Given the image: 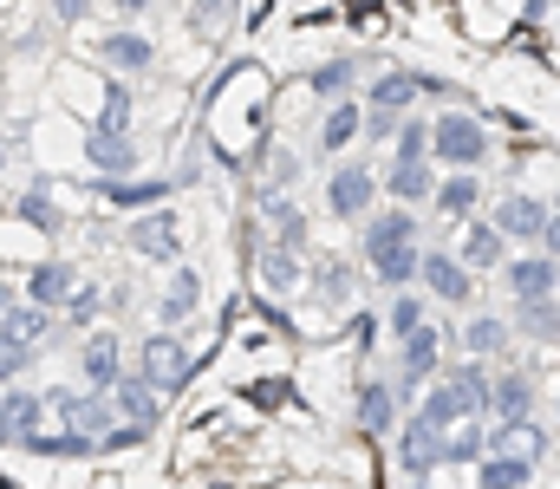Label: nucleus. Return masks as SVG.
Wrapping results in <instances>:
<instances>
[{
  "instance_id": "nucleus-35",
  "label": "nucleus",
  "mask_w": 560,
  "mask_h": 489,
  "mask_svg": "<svg viewBox=\"0 0 560 489\" xmlns=\"http://www.w3.org/2000/svg\"><path fill=\"white\" fill-rule=\"evenodd\" d=\"M476 489H535V464L528 457H509V451H489L476 464Z\"/></svg>"
},
{
  "instance_id": "nucleus-33",
  "label": "nucleus",
  "mask_w": 560,
  "mask_h": 489,
  "mask_svg": "<svg viewBox=\"0 0 560 489\" xmlns=\"http://www.w3.org/2000/svg\"><path fill=\"white\" fill-rule=\"evenodd\" d=\"M52 405H46V392H7L0 398V438L7 444H20L26 431H39V418H46Z\"/></svg>"
},
{
  "instance_id": "nucleus-18",
  "label": "nucleus",
  "mask_w": 560,
  "mask_h": 489,
  "mask_svg": "<svg viewBox=\"0 0 560 489\" xmlns=\"http://www.w3.org/2000/svg\"><path fill=\"white\" fill-rule=\"evenodd\" d=\"M398 405H405V398H398V385L365 379V385H359L352 418H359V431H365V438H398V424H405V418H398Z\"/></svg>"
},
{
  "instance_id": "nucleus-25",
  "label": "nucleus",
  "mask_w": 560,
  "mask_h": 489,
  "mask_svg": "<svg viewBox=\"0 0 560 489\" xmlns=\"http://www.w3.org/2000/svg\"><path fill=\"white\" fill-rule=\"evenodd\" d=\"M156 385L143 379V372H118V385H112V411L125 418V424H143V431H156Z\"/></svg>"
},
{
  "instance_id": "nucleus-23",
  "label": "nucleus",
  "mask_w": 560,
  "mask_h": 489,
  "mask_svg": "<svg viewBox=\"0 0 560 489\" xmlns=\"http://www.w3.org/2000/svg\"><path fill=\"white\" fill-rule=\"evenodd\" d=\"M423 92H418V72H405V66H385V72H372V85H365V112H411Z\"/></svg>"
},
{
  "instance_id": "nucleus-41",
  "label": "nucleus",
  "mask_w": 560,
  "mask_h": 489,
  "mask_svg": "<svg viewBox=\"0 0 560 489\" xmlns=\"http://www.w3.org/2000/svg\"><path fill=\"white\" fill-rule=\"evenodd\" d=\"M112 307H105V288H72V301L59 307V321L66 326H79V333H92V326L105 321Z\"/></svg>"
},
{
  "instance_id": "nucleus-9",
  "label": "nucleus",
  "mask_w": 560,
  "mask_h": 489,
  "mask_svg": "<svg viewBox=\"0 0 560 489\" xmlns=\"http://www.w3.org/2000/svg\"><path fill=\"white\" fill-rule=\"evenodd\" d=\"M392 464H398V477H411V484L423 489V477L443 464V431L436 424H423L418 411L398 424V451H392Z\"/></svg>"
},
{
  "instance_id": "nucleus-15",
  "label": "nucleus",
  "mask_w": 560,
  "mask_h": 489,
  "mask_svg": "<svg viewBox=\"0 0 560 489\" xmlns=\"http://www.w3.org/2000/svg\"><path fill=\"white\" fill-rule=\"evenodd\" d=\"M436 163L430 158H392V170L378 176V189H385V202H411V209H423L430 196H436Z\"/></svg>"
},
{
  "instance_id": "nucleus-51",
  "label": "nucleus",
  "mask_w": 560,
  "mask_h": 489,
  "mask_svg": "<svg viewBox=\"0 0 560 489\" xmlns=\"http://www.w3.org/2000/svg\"><path fill=\"white\" fill-rule=\"evenodd\" d=\"M293 176H300V163H293V158H287V151H280V158H275V183H280V189H287Z\"/></svg>"
},
{
  "instance_id": "nucleus-43",
  "label": "nucleus",
  "mask_w": 560,
  "mask_h": 489,
  "mask_svg": "<svg viewBox=\"0 0 560 489\" xmlns=\"http://www.w3.org/2000/svg\"><path fill=\"white\" fill-rule=\"evenodd\" d=\"M398 158H430V118H418V112L398 118Z\"/></svg>"
},
{
  "instance_id": "nucleus-5",
  "label": "nucleus",
  "mask_w": 560,
  "mask_h": 489,
  "mask_svg": "<svg viewBox=\"0 0 560 489\" xmlns=\"http://www.w3.org/2000/svg\"><path fill=\"white\" fill-rule=\"evenodd\" d=\"M443 346H450V339H443L436 321H423L418 333L398 339V398H405V392H423V385L443 372Z\"/></svg>"
},
{
  "instance_id": "nucleus-26",
  "label": "nucleus",
  "mask_w": 560,
  "mask_h": 489,
  "mask_svg": "<svg viewBox=\"0 0 560 489\" xmlns=\"http://www.w3.org/2000/svg\"><path fill=\"white\" fill-rule=\"evenodd\" d=\"M515 339H528V346H560V294H541V301H515Z\"/></svg>"
},
{
  "instance_id": "nucleus-31",
  "label": "nucleus",
  "mask_w": 560,
  "mask_h": 489,
  "mask_svg": "<svg viewBox=\"0 0 560 489\" xmlns=\"http://www.w3.org/2000/svg\"><path fill=\"white\" fill-rule=\"evenodd\" d=\"M443 379H450V385L463 392V405H469L476 418L489 411V385H495V372H489V359H476V352H463L456 365H443Z\"/></svg>"
},
{
  "instance_id": "nucleus-34",
  "label": "nucleus",
  "mask_w": 560,
  "mask_h": 489,
  "mask_svg": "<svg viewBox=\"0 0 560 489\" xmlns=\"http://www.w3.org/2000/svg\"><path fill=\"white\" fill-rule=\"evenodd\" d=\"M261 281H268V294H293L300 281H306V261H300V248H287V242H261Z\"/></svg>"
},
{
  "instance_id": "nucleus-6",
  "label": "nucleus",
  "mask_w": 560,
  "mask_h": 489,
  "mask_svg": "<svg viewBox=\"0 0 560 489\" xmlns=\"http://www.w3.org/2000/svg\"><path fill=\"white\" fill-rule=\"evenodd\" d=\"M418 288L436 301V307H469V301H476V275L456 261V248H423Z\"/></svg>"
},
{
  "instance_id": "nucleus-40",
  "label": "nucleus",
  "mask_w": 560,
  "mask_h": 489,
  "mask_svg": "<svg viewBox=\"0 0 560 489\" xmlns=\"http://www.w3.org/2000/svg\"><path fill=\"white\" fill-rule=\"evenodd\" d=\"M423 321H430V294H418V288H398V294L385 301V333H392V339L418 333Z\"/></svg>"
},
{
  "instance_id": "nucleus-49",
  "label": "nucleus",
  "mask_w": 560,
  "mask_h": 489,
  "mask_svg": "<svg viewBox=\"0 0 560 489\" xmlns=\"http://www.w3.org/2000/svg\"><path fill=\"white\" fill-rule=\"evenodd\" d=\"M535 248H541V255H555V261H560V209L548 216V229H541V242H535Z\"/></svg>"
},
{
  "instance_id": "nucleus-28",
  "label": "nucleus",
  "mask_w": 560,
  "mask_h": 489,
  "mask_svg": "<svg viewBox=\"0 0 560 489\" xmlns=\"http://www.w3.org/2000/svg\"><path fill=\"white\" fill-rule=\"evenodd\" d=\"M359 72H365V66H359L352 53H332V59H319V66L306 72V92L326 98V105H332V98H359Z\"/></svg>"
},
{
  "instance_id": "nucleus-12",
  "label": "nucleus",
  "mask_w": 560,
  "mask_h": 489,
  "mask_svg": "<svg viewBox=\"0 0 560 489\" xmlns=\"http://www.w3.org/2000/svg\"><path fill=\"white\" fill-rule=\"evenodd\" d=\"M535 372L528 365H509V372H495V385H489V424H522V418H535Z\"/></svg>"
},
{
  "instance_id": "nucleus-53",
  "label": "nucleus",
  "mask_w": 560,
  "mask_h": 489,
  "mask_svg": "<svg viewBox=\"0 0 560 489\" xmlns=\"http://www.w3.org/2000/svg\"><path fill=\"white\" fill-rule=\"evenodd\" d=\"M13 301H20V288H7V281H0V314H7Z\"/></svg>"
},
{
  "instance_id": "nucleus-55",
  "label": "nucleus",
  "mask_w": 560,
  "mask_h": 489,
  "mask_svg": "<svg viewBox=\"0 0 560 489\" xmlns=\"http://www.w3.org/2000/svg\"><path fill=\"white\" fill-rule=\"evenodd\" d=\"M555 424H560V392H555Z\"/></svg>"
},
{
  "instance_id": "nucleus-4",
  "label": "nucleus",
  "mask_w": 560,
  "mask_h": 489,
  "mask_svg": "<svg viewBox=\"0 0 560 489\" xmlns=\"http://www.w3.org/2000/svg\"><path fill=\"white\" fill-rule=\"evenodd\" d=\"M189 365H196V359H189V346H183L176 326H156V333L138 346V372L156 385V392H183V385H189Z\"/></svg>"
},
{
  "instance_id": "nucleus-29",
  "label": "nucleus",
  "mask_w": 560,
  "mask_h": 489,
  "mask_svg": "<svg viewBox=\"0 0 560 489\" xmlns=\"http://www.w3.org/2000/svg\"><path fill=\"white\" fill-rule=\"evenodd\" d=\"M456 346L476 352V359H502L515 346V326H509V314H469L463 333H456Z\"/></svg>"
},
{
  "instance_id": "nucleus-54",
  "label": "nucleus",
  "mask_w": 560,
  "mask_h": 489,
  "mask_svg": "<svg viewBox=\"0 0 560 489\" xmlns=\"http://www.w3.org/2000/svg\"><path fill=\"white\" fill-rule=\"evenodd\" d=\"M7 163H13V138H0V176H7Z\"/></svg>"
},
{
  "instance_id": "nucleus-20",
  "label": "nucleus",
  "mask_w": 560,
  "mask_h": 489,
  "mask_svg": "<svg viewBox=\"0 0 560 489\" xmlns=\"http://www.w3.org/2000/svg\"><path fill=\"white\" fill-rule=\"evenodd\" d=\"M365 138V98H332L319 118V158H339Z\"/></svg>"
},
{
  "instance_id": "nucleus-56",
  "label": "nucleus",
  "mask_w": 560,
  "mask_h": 489,
  "mask_svg": "<svg viewBox=\"0 0 560 489\" xmlns=\"http://www.w3.org/2000/svg\"><path fill=\"white\" fill-rule=\"evenodd\" d=\"M555 209H560V196H555Z\"/></svg>"
},
{
  "instance_id": "nucleus-57",
  "label": "nucleus",
  "mask_w": 560,
  "mask_h": 489,
  "mask_svg": "<svg viewBox=\"0 0 560 489\" xmlns=\"http://www.w3.org/2000/svg\"><path fill=\"white\" fill-rule=\"evenodd\" d=\"M0 7H7V0H0Z\"/></svg>"
},
{
  "instance_id": "nucleus-8",
  "label": "nucleus",
  "mask_w": 560,
  "mask_h": 489,
  "mask_svg": "<svg viewBox=\"0 0 560 489\" xmlns=\"http://www.w3.org/2000/svg\"><path fill=\"white\" fill-rule=\"evenodd\" d=\"M92 53H98V66L118 72V79H143V72L156 66V39H150V33H131V20H118V33H98Z\"/></svg>"
},
{
  "instance_id": "nucleus-52",
  "label": "nucleus",
  "mask_w": 560,
  "mask_h": 489,
  "mask_svg": "<svg viewBox=\"0 0 560 489\" xmlns=\"http://www.w3.org/2000/svg\"><path fill=\"white\" fill-rule=\"evenodd\" d=\"M548 7H555V0H522V13H528V20H548Z\"/></svg>"
},
{
  "instance_id": "nucleus-17",
  "label": "nucleus",
  "mask_w": 560,
  "mask_h": 489,
  "mask_svg": "<svg viewBox=\"0 0 560 489\" xmlns=\"http://www.w3.org/2000/svg\"><path fill=\"white\" fill-rule=\"evenodd\" d=\"M79 372H85V385H92V392H112V385H118V372H125V339H118V333H105V326H92V333H85V346H79Z\"/></svg>"
},
{
  "instance_id": "nucleus-38",
  "label": "nucleus",
  "mask_w": 560,
  "mask_h": 489,
  "mask_svg": "<svg viewBox=\"0 0 560 489\" xmlns=\"http://www.w3.org/2000/svg\"><path fill=\"white\" fill-rule=\"evenodd\" d=\"M0 326H7V333H13V339H26V346H39V339H46V333H52V326H59V314H52V307H39V301H26V294H20V301H13V307H7V314H0Z\"/></svg>"
},
{
  "instance_id": "nucleus-14",
  "label": "nucleus",
  "mask_w": 560,
  "mask_h": 489,
  "mask_svg": "<svg viewBox=\"0 0 560 489\" xmlns=\"http://www.w3.org/2000/svg\"><path fill=\"white\" fill-rule=\"evenodd\" d=\"M392 242H423V216L411 202H385V209H372V216L359 222V255L392 248Z\"/></svg>"
},
{
  "instance_id": "nucleus-42",
  "label": "nucleus",
  "mask_w": 560,
  "mask_h": 489,
  "mask_svg": "<svg viewBox=\"0 0 560 489\" xmlns=\"http://www.w3.org/2000/svg\"><path fill=\"white\" fill-rule=\"evenodd\" d=\"M131 112H138V105H131V85L112 79V85H105V105H98V131H131Z\"/></svg>"
},
{
  "instance_id": "nucleus-39",
  "label": "nucleus",
  "mask_w": 560,
  "mask_h": 489,
  "mask_svg": "<svg viewBox=\"0 0 560 489\" xmlns=\"http://www.w3.org/2000/svg\"><path fill=\"white\" fill-rule=\"evenodd\" d=\"M306 281H313V301H319V307H326V314H339V307H346V301H352V288H359V281H352V268H346V261H319V268H313V275H306Z\"/></svg>"
},
{
  "instance_id": "nucleus-50",
  "label": "nucleus",
  "mask_w": 560,
  "mask_h": 489,
  "mask_svg": "<svg viewBox=\"0 0 560 489\" xmlns=\"http://www.w3.org/2000/svg\"><path fill=\"white\" fill-rule=\"evenodd\" d=\"M150 7H156V0H112V13H118V20H143Z\"/></svg>"
},
{
  "instance_id": "nucleus-21",
  "label": "nucleus",
  "mask_w": 560,
  "mask_h": 489,
  "mask_svg": "<svg viewBox=\"0 0 560 489\" xmlns=\"http://www.w3.org/2000/svg\"><path fill=\"white\" fill-rule=\"evenodd\" d=\"M72 288H79V275H72V261H59V255L33 261V268H26V281H20V294H26V301H39V307H52V314L72 301Z\"/></svg>"
},
{
  "instance_id": "nucleus-19",
  "label": "nucleus",
  "mask_w": 560,
  "mask_h": 489,
  "mask_svg": "<svg viewBox=\"0 0 560 489\" xmlns=\"http://www.w3.org/2000/svg\"><path fill=\"white\" fill-rule=\"evenodd\" d=\"M359 261L372 268V281H378L385 294H398V288H418L423 242H392V248H372V255H359Z\"/></svg>"
},
{
  "instance_id": "nucleus-45",
  "label": "nucleus",
  "mask_w": 560,
  "mask_h": 489,
  "mask_svg": "<svg viewBox=\"0 0 560 489\" xmlns=\"http://www.w3.org/2000/svg\"><path fill=\"white\" fill-rule=\"evenodd\" d=\"M143 438H150V431H143V424H125V418H118V424H112V431H105V438H98V451H138Z\"/></svg>"
},
{
  "instance_id": "nucleus-48",
  "label": "nucleus",
  "mask_w": 560,
  "mask_h": 489,
  "mask_svg": "<svg viewBox=\"0 0 560 489\" xmlns=\"http://www.w3.org/2000/svg\"><path fill=\"white\" fill-rule=\"evenodd\" d=\"M242 0H196V26H222Z\"/></svg>"
},
{
  "instance_id": "nucleus-32",
  "label": "nucleus",
  "mask_w": 560,
  "mask_h": 489,
  "mask_svg": "<svg viewBox=\"0 0 560 489\" xmlns=\"http://www.w3.org/2000/svg\"><path fill=\"white\" fill-rule=\"evenodd\" d=\"M489 451H509V457H528V464L541 470V457H548V431H541L535 418H522V424H489Z\"/></svg>"
},
{
  "instance_id": "nucleus-7",
  "label": "nucleus",
  "mask_w": 560,
  "mask_h": 489,
  "mask_svg": "<svg viewBox=\"0 0 560 489\" xmlns=\"http://www.w3.org/2000/svg\"><path fill=\"white\" fill-rule=\"evenodd\" d=\"M548 216H555V202H541V196H528V189H502V196H495V209H489V222H495L509 242H522V248H535V242H541Z\"/></svg>"
},
{
  "instance_id": "nucleus-30",
  "label": "nucleus",
  "mask_w": 560,
  "mask_h": 489,
  "mask_svg": "<svg viewBox=\"0 0 560 489\" xmlns=\"http://www.w3.org/2000/svg\"><path fill=\"white\" fill-rule=\"evenodd\" d=\"M418 418H423V424H436V431H450V424H463V418H476V411H469V405H463V392L436 372V379L423 385V398H418Z\"/></svg>"
},
{
  "instance_id": "nucleus-11",
  "label": "nucleus",
  "mask_w": 560,
  "mask_h": 489,
  "mask_svg": "<svg viewBox=\"0 0 560 489\" xmlns=\"http://www.w3.org/2000/svg\"><path fill=\"white\" fill-rule=\"evenodd\" d=\"M502 288H509V301H541V294H560V261H555V255H541V248H522V255H509V261H502Z\"/></svg>"
},
{
  "instance_id": "nucleus-10",
  "label": "nucleus",
  "mask_w": 560,
  "mask_h": 489,
  "mask_svg": "<svg viewBox=\"0 0 560 489\" xmlns=\"http://www.w3.org/2000/svg\"><path fill=\"white\" fill-rule=\"evenodd\" d=\"M509 255H515V242H509V235H502V229H495L489 216H469V222H463L456 261H463V268H469L476 281H482V275H502V261H509Z\"/></svg>"
},
{
  "instance_id": "nucleus-36",
  "label": "nucleus",
  "mask_w": 560,
  "mask_h": 489,
  "mask_svg": "<svg viewBox=\"0 0 560 489\" xmlns=\"http://www.w3.org/2000/svg\"><path fill=\"white\" fill-rule=\"evenodd\" d=\"M13 216H20L26 229H46V235H59V229H66L52 183H33V189H20V196H13Z\"/></svg>"
},
{
  "instance_id": "nucleus-1",
  "label": "nucleus",
  "mask_w": 560,
  "mask_h": 489,
  "mask_svg": "<svg viewBox=\"0 0 560 489\" xmlns=\"http://www.w3.org/2000/svg\"><path fill=\"white\" fill-rule=\"evenodd\" d=\"M489 158H495V138L469 105H450L430 118V163L436 170H489Z\"/></svg>"
},
{
  "instance_id": "nucleus-24",
  "label": "nucleus",
  "mask_w": 560,
  "mask_h": 489,
  "mask_svg": "<svg viewBox=\"0 0 560 489\" xmlns=\"http://www.w3.org/2000/svg\"><path fill=\"white\" fill-rule=\"evenodd\" d=\"M85 163H92L98 176H138V144H131V131H98V125H92Z\"/></svg>"
},
{
  "instance_id": "nucleus-46",
  "label": "nucleus",
  "mask_w": 560,
  "mask_h": 489,
  "mask_svg": "<svg viewBox=\"0 0 560 489\" xmlns=\"http://www.w3.org/2000/svg\"><path fill=\"white\" fill-rule=\"evenodd\" d=\"M365 138H372V144L398 138V112H365Z\"/></svg>"
},
{
  "instance_id": "nucleus-3",
  "label": "nucleus",
  "mask_w": 560,
  "mask_h": 489,
  "mask_svg": "<svg viewBox=\"0 0 560 489\" xmlns=\"http://www.w3.org/2000/svg\"><path fill=\"white\" fill-rule=\"evenodd\" d=\"M378 170L372 163H339L332 176H326V216L332 222H365L372 209H378Z\"/></svg>"
},
{
  "instance_id": "nucleus-37",
  "label": "nucleus",
  "mask_w": 560,
  "mask_h": 489,
  "mask_svg": "<svg viewBox=\"0 0 560 489\" xmlns=\"http://www.w3.org/2000/svg\"><path fill=\"white\" fill-rule=\"evenodd\" d=\"M482 457H489V424L482 418H463V424L443 431V464H469L476 470Z\"/></svg>"
},
{
  "instance_id": "nucleus-22",
  "label": "nucleus",
  "mask_w": 560,
  "mask_h": 489,
  "mask_svg": "<svg viewBox=\"0 0 560 489\" xmlns=\"http://www.w3.org/2000/svg\"><path fill=\"white\" fill-rule=\"evenodd\" d=\"M170 176H105L98 183V196L112 202V209H125V216H138V209H156V202H170Z\"/></svg>"
},
{
  "instance_id": "nucleus-13",
  "label": "nucleus",
  "mask_w": 560,
  "mask_h": 489,
  "mask_svg": "<svg viewBox=\"0 0 560 489\" xmlns=\"http://www.w3.org/2000/svg\"><path fill=\"white\" fill-rule=\"evenodd\" d=\"M46 405H52V418L66 424V431H85V438H105L112 424H118V411H112V392H46Z\"/></svg>"
},
{
  "instance_id": "nucleus-47",
  "label": "nucleus",
  "mask_w": 560,
  "mask_h": 489,
  "mask_svg": "<svg viewBox=\"0 0 560 489\" xmlns=\"http://www.w3.org/2000/svg\"><path fill=\"white\" fill-rule=\"evenodd\" d=\"M46 7H52V20H59V26H79L98 0H46Z\"/></svg>"
},
{
  "instance_id": "nucleus-2",
  "label": "nucleus",
  "mask_w": 560,
  "mask_h": 489,
  "mask_svg": "<svg viewBox=\"0 0 560 489\" xmlns=\"http://www.w3.org/2000/svg\"><path fill=\"white\" fill-rule=\"evenodd\" d=\"M125 248H131L138 261L176 268V261H183V229H176V209H170V202H156V209L125 216Z\"/></svg>"
},
{
  "instance_id": "nucleus-44",
  "label": "nucleus",
  "mask_w": 560,
  "mask_h": 489,
  "mask_svg": "<svg viewBox=\"0 0 560 489\" xmlns=\"http://www.w3.org/2000/svg\"><path fill=\"white\" fill-rule=\"evenodd\" d=\"M26 365H33V346H26V339H13V333L0 326V385H13Z\"/></svg>"
},
{
  "instance_id": "nucleus-27",
  "label": "nucleus",
  "mask_w": 560,
  "mask_h": 489,
  "mask_svg": "<svg viewBox=\"0 0 560 489\" xmlns=\"http://www.w3.org/2000/svg\"><path fill=\"white\" fill-rule=\"evenodd\" d=\"M196 307H202V275H196L189 261H176V275H170V288H163V301H156V321L163 326H189L196 321Z\"/></svg>"
},
{
  "instance_id": "nucleus-16",
  "label": "nucleus",
  "mask_w": 560,
  "mask_h": 489,
  "mask_svg": "<svg viewBox=\"0 0 560 489\" xmlns=\"http://www.w3.org/2000/svg\"><path fill=\"white\" fill-rule=\"evenodd\" d=\"M430 209H436L443 222H469V216H482V170H443Z\"/></svg>"
}]
</instances>
